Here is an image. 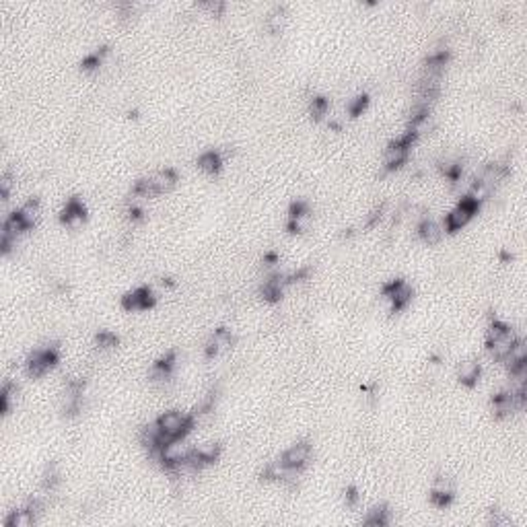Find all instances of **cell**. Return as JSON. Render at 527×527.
Segmentation results:
<instances>
[{
  "label": "cell",
  "instance_id": "cell-25",
  "mask_svg": "<svg viewBox=\"0 0 527 527\" xmlns=\"http://www.w3.org/2000/svg\"><path fill=\"white\" fill-rule=\"evenodd\" d=\"M503 362H505V367H507V369H513V367H517V365H524V362H527L526 338H517V340H515V344L511 346L509 356H507Z\"/></svg>",
  "mask_w": 527,
  "mask_h": 527
},
{
  "label": "cell",
  "instance_id": "cell-12",
  "mask_svg": "<svg viewBox=\"0 0 527 527\" xmlns=\"http://www.w3.org/2000/svg\"><path fill=\"white\" fill-rule=\"evenodd\" d=\"M517 338H519V336H517V332H515L513 328H509L503 336H499V338H494V340H488V342H486L488 356H490L494 362H503V360L509 356L511 346L515 344V340H517Z\"/></svg>",
  "mask_w": 527,
  "mask_h": 527
},
{
  "label": "cell",
  "instance_id": "cell-27",
  "mask_svg": "<svg viewBox=\"0 0 527 527\" xmlns=\"http://www.w3.org/2000/svg\"><path fill=\"white\" fill-rule=\"evenodd\" d=\"M309 114L315 119H324L330 116V101L326 97H313L309 101Z\"/></svg>",
  "mask_w": 527,
  "mask_h": 527
},
{
  "label": "cell",
  "instance_id": "cell-13",
  "mask_svg": "<svg viewBox=\"0 0 527 527\" xmlns=\"http://www.w3.org/2000/svg\"><path fill=\"white\" fill-rule=\"evenodd\" d=\"M416 233H418L420 241H422L424 245H439V243L445 239L447 229H445V225H443L441 221H435V219L426 217V219H422V221L416 225Z\"/></svg>",
  "mask_w": 527,
  "mask_h": 527
},
{
  "label": "cell",
  "instance_id": "cell-7",
  "mask_svg": "<svg viewBox=\"0 0 527 527\" xmlns=\"http://www.w3.org/2000/svg\"><path fill=\"white\" fill-rule=\"evenodd\" d=\"M60 223L68 231H81L87 223V206L81 198H68L60 210Z\"/></svg>",
  "mask_w": 527,
  "mask_h": 527
},
{
  "label": "cell",
  "instance_id": "cell-8",
  "mask_svg": "<svg viewBox=\"0 0 527 527\" xmlns=\"http://www.w3.org/2000/svg\"><path fill=\"white\" fill-rule=\"evenodd\" d=\"M311 455H313V445H311V441L301 439V441L291 443V445L283 451L281 460L285 462L287 468L303 469L311 462Z\"/></svg>",
  "mask_w": 527,
  "mask_h": 527
},
{
  "label": "cell",
  "instance_id": "cell-4",
  "mask_svg": "<svg viewBox=\"0 0 527 527\" xmlns=\"http://www.w3.org/2000/svg\"><path fill=\"white\" fill-rule=\"evenodd\" d=\"M381 296L387 303L390 311H402L406 309L414 299V287L408 281H390L381 287Z\"/></svg>",
  "mask_w": 527,
  "mask_h": 527
},
{
  "label": "cell",
  "instance_id": "cell-21",
  "mask_svg": "<svg viewBox=\"0 0 527 527\" xmlns=\"http://www.w3.org/2000/svg\"><path fill=\"white\" fill-rule=\"evenodd\" d=\"M21 400V390L17 387V383H6L2 387V396H0V404H2V414H10L17 410Z\"/></svg>",
  "mask_w": 527,
  "mask_h": 527
},
{
  "label": "cell",
  "instance_id": "cell-10",
  "mask_svg": "<svg viewBox=\"0 0 527 527\" xmlns=\"http://www.w3.org/2000/svg\"><path fill=\"white\" fill-rule=\"evenodd\" d=\"M410 147H404L400 142H390L385 149H383V155H381V163H383V172L385 174H392V172H398L402 169L408 159H410Z\"/></svg>",
  "mask_w": 527,
  "mask_h": 527
},
{
  "label": "cell",
  "instance_id": "cell-22",
  "mask_svg": "<svg viewBox=\"0 0 527 527\" xmlns=\"http://www.w3.org/2000/svg\"><path fill=\"white\" fill-rule=\"evenodd\" d=\"M287 19H289V15H287V8H283V6H274V8H270L268 12H266V29L268 31H272V33H281L283 29H285V25H287Z\"/></svg>",
  "mask_w": 527,
  "mask_h": 527
},
{
  "label": "cell",
  "instance_id": "cell-3",
  "mask_svg": "<svg viewBox=\"0 0 527 527\" xmlns=\"http://www.w3.org/2000/svg\"><path fill=\"white\" fill-rule=\"evenodd\" d=\"M58 360V346L35 349V351L27 356V360H25V371H27V375H29L31 379H40V377H44Z\"/></svg>",
  "mask_w": 527,
  "mask_h": 527
},
{
  "label": "cell",
  "instance_id": "cell-17",
  "mask_svg": "<svg viewBox=\"0 0 527 527\" xmlns=\"http://www.w3.org/2000/svg\"><path fill=\"white\" fill-rule=\"evenodd\" d=\"M37 515L29 509V507H21L15 511H8L4 526L6 527H35L37 526Z\"/></svg>",
  "mask_w": 527,
  "mask_h": 527
},
{
  "label": "cell",
  "instance_id": "cell-15",
  "mask_svg": "<svg viewBox=\"0 0 527 527\" xmlns=\"http://www.w3.org/2000/svg\"><path fill=\"white\" fill-rule=\"evenodd\" d=\"M223 165H225V161H223V155L219 151H204L196 159V167L204 176H219L223 172Z\"/></svg>",
  "mask_w": 527,
  "mask_h": 527
},
{
  "label": "cell",
  "instance_id": "cell-16",
  "mask_svg": "<svg viewBox=\"0 0 527 527\" xmlns=\"http://www.w3.org/2000/svg\"><path fill=\"white\" fill-rule=\"evenodd\" d=\"M149 177H151V183H153L157 196L174 192L177 187V183H179V176H177V172L174 167H163V169L155 172L153 176Z\"/></svg>",
  "mask_w": 527,
  "mask_h": 527
},
{
  "label": "cell",
  "instance_id": "cell-26",
  "mask_svg": "<svg viewBox=\"0 0 527 527\" xmlns=\"http://www.w3.org/2000/svg\"><path fill=\"white\" fill-rule=\"evenodd\" d=\"M117 344H119V338L116 336V332H112V330H101L95 336V349L99 352L116 351Z\"/></svg>",
  "mask_w": 527,
  "mask_h": 527
},
{
  "label": "cell",
  "instance_id": "cell-9",
  "mask_svg": "<svg viewBox=\"0 0 527 527\" xmlns=\"http://www.w3.org/2000/svg\"><path fill=\"white\" fill-rule=\"evenodd\" d=\"M235 342H237V338H235L233 330H229V328H217L208 336V340L204 344V352H206L208 358H217V356L231 351L235 346Z\"/></svg>",
  "mask_w": 527,
  "mask_h": 527
},
{
  "label": "cell",
  "instance_id": "cell-1",
  "mask_svg": "<svg viewBox=\"0 0 527 527\" xmlns=\"http://www.w3.org/2000/svg\"><path fill=\"white\" fill-rule=\"evenodd\" d=\"M157 424L161 426V433L165 437V443L174 441V439H185L194 426H196V418L190 412H181L172 408V410L161 412L157 416Z\"/></svg>",
  "mask_w": 527,
  "mask_h": 527
},
{
  "label": "cell",
  "instance_id": "cell-11",
  "mask_svg": "<svg viewBox=\"0 0 527 527\" xmlns=\"http://www.w3.org/2000/svg\"><path fill=\"white\" fill-rule=\"evenodd\" d=\"M157 303V294L151 287H136L126 296H122V307L126 311H147Z\"/></svg>",
  "mask_w": 527,
  "mask_h": 527
},
{
  "label": "cell",
  "instance_id": "cell-2",
  "mask_svg": "<svg viewBox=\"0 0 527 527\" xmlns=\"http://www.w3.org/2000/svg\"><path fill=\"white\" fill-rule=\"evenodd\" d=\"M480 208H482V206L476 204L474 200H469L468 196H462V198L458 200V204L445 215L443 225H445L447 233H458V231L466 229L469 223H471V219L480 212Z\"/></svg>",
  "mask_w": 527,
  "mask_h": 527
},
{
  "label": "cell",
  "instance_id": "cell-18",
  "mask_svg": "<svg viewBox=\"0 0 527 527\" xmlns=\"http://www.w3.org/2000/svg\"><path fill=\"white\" fill-rule=\"evenodd\" d=\"M17 215H19V219L25 223V227L27 229H33L37 223H40V219H42V204H40V200H27L25 204H21L17 210H15Z\"/></svg>",
  "mask_w": 527,
  "mask_h": 527
},
{
  "label": "cell",
  "instance_id": "cell-19",
  "mask_svg": "<svg viewBox=\"0 0 527 527\" xmlns=\"http://www.w3.org/2000/svg\"><path fill=\"white\" fill-rule=\"evenodd\" d=\"M408 128H410L412 134L420 140L422 136H428V134H433V132H435L437 122H435L433 112H426V114H420V116L412 117L410 124H408Z\"/></svg>",
  "mask_w": 527,
  "mask_h": 527
},
{
  "label": "cell",
  "instance_id": "cell-29",
  "mask_svg": "<svg viewBox=\"0 0 527 527\" xmlns=\"http://www.w3.org/2000/svg\"><path fill=\"white\" fill-rule=\"evenodd\" d=\"M12 190H15V177L10 174H2V177H0V198H2V202H6L12 196Z\"/></svg>",
  "mask_w": 527,
  "mask_h": 527
},
{
  "label": "cell",
  "instance_id": "cell-14",
  "mask_svg": "<svg viewBox=\"0 0 527 527\" xmlns=\"http://www.w3.org/2000/svg\"><path fill=\"white\" fill-rule=\"evenodd\" d=\"M455 377L464 387H476L478 381L482 379V362L474 356L460 360L455 369Z\"/></svg>",
  "mask_w": 527,
  "mask_h": 527
},
{
  "label": "cell",
  "instance_id": "cell-23",
  "mask_svg": "<svg viewBox=\"0 0 527 527\" xmlns=\"http://www.w3.org/2000/svg\"><path fill=\"white\" fill-rule=\"evenodd\" d=\"M466 196H468L469 200H474L476 204H480V206H482L484 202H488V200L494 196V190H492L490 185H486V183L478 181V179H471V183H469Z\"/></svg>",
  "mask_w": 527,
  "mask_h": 527
},
{
  "label": "cell",
  "instance_id": "cell-24",
  "mask_svg": "<svg viewBox=\"0 0 527 527\" xmlns=\"http://www.w3.org/2000/svg\"><path fill=\"white\" fill-rule=\"evenodd\" d=\"M287 471L289 468L285 466V462L281 460V458H276V460H270L264 469H262V478L264 480H268V482H281L283 484V480L287 478Z\"/></svg>",
  "mask_w": 527,
  "mask_h": 527
},
{
  "label": "cell",
  "instance_id": "cell-28",
  "mask_svg": "<svg viewBox=\"0 0 527 527\" xmlns=\"http://www.w3.org/2000/svg\"><path fill=\"white\" fill-rule=\"evenodd\" d=\"M367 103H369V97H367L365 93L354 95V97H351V99L346 101V114L352 117L362 116V112L367 110Z\"/></svg>",
  "mask_w": 527,
  "mask_h": 527
},
{
  "label": "cell",
  "instance_id": "cell-6",
  "mask_svg": "<svg viewBox=\"0 0 527 527\" xmlns=\"http://www.w3.org/2000/svg\"><path fill=\"white\" fill-rule=\"evenodd\" d=\"M428 499L439 509L449 507L453 503V499H455V482H453V478L447 476V474H437L433 478V482H430Z\"/></svg>",
  "mask_w": 527,
  "mask_h": 527
},
{
  "label": "cell",
  "instance_id": "cell-20",
  "mask_svg": "<svg viewBox=\"0 0 527 527\" xmlns=\"http://www.w3.org/2000/svg\"><path fill=\"white\" fill-rule=\"evenodd\" d=\"M362 524L369 527H385L392 524V511L385 505H377L373 509L367 511V515L362 517Z\"/></svg>",
  "mask_w": 527,
  "mask_h": 527
},
{
  "label": "cell",
  "instance_id": "cell-5",
  "mask_svg": "<svg viewBox=\"0 0 527 527\" xmlns=\"http://www.w3.org/2000/svg\"><path fill=\"white\" fill-rule=\"evenodd\" d=\"M313 227V208L307 200H294L287 215V229L294 235H303Z\"/></svg>",
  "mask_w": 527,
  "mask_h": 527
}]
</instances>
